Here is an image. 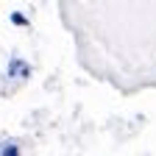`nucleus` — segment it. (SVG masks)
Masks as SVG:
<instances>
[{"instance_id":"f257e3e1","label":"nucleus","mask_w":156,"mask_h":156,"mask_svg":"<svg viewBox=\"0 0 156 156\" xmlns=\"http://www.w3.org/2000/svg\"><path fill=\"white\" fill-rule=\"evenodd\" d=\"M0 156H20L17 142H3V145H0Z\"/></svg>"},{"instance_id":"f03ea898","label":"nucleus","mask_w":156,"mask_h":156,"mask_svg":"<svg viewBox=\"0 0 156 156\" xmlns=\"http://www.w3.org/2000/svg\"><path fill=\"white\" fill-rule=\"evenodd\" d=\"M11 23H14V25H25L28 20H25L23 14H20V11H14V14H11Z\"/></svg>"}]
</instances>
